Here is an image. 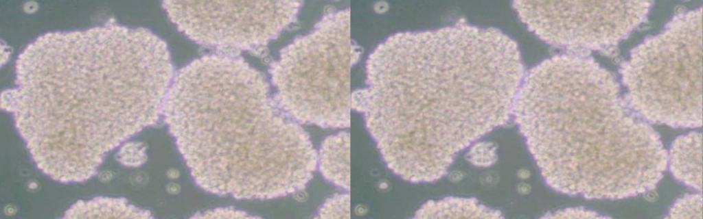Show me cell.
<instances>
[{
	"mask_svg": "<svg viewBox=\"0 0 703 219\" xmlns=\"http://www.w3.org/2000/svg\"><path fill=\"white\" fill-rule=\"evenodd\" d=\"M15 73L1 107L36 166L62 183L89 179L109 152L154 125L173 80L160 38L115 23L40 36Z\"/></svg>",
	"mask_w": 703,
	"mask_h": 219,
	"instance_id": "6da1fadb",
	"label": "cell"
},
{
	"mask_svg": "<svg viewBox=\"0 0 703 219\" xmlns=\"http://www.w3.org/2000/svg\"><path fill=\"white\" fill-rule=\"evenodd\" d=\"M365 73L351 108L387 166L412 183L439 179L460 151L505 124L523 77L505 34L465 23L391 35Z\"/></svg>",
	"mask_w": 703,
	"mask_h": 219,
	"instance_id": "7a4b0ae2",
	"label": "cell"
},
{
	"mask_svg": "<svg viewBox=\"0 0 703 219\" xmlns=\"http://www.w3.org/2000/svg\"><path fill=\"white\" fill-rule=\"evenodd\" d=\"M162 114L196 182L239 198L305 188L317 168L308 133L242 58L194 60L173 78Z\"/></svg>",
	"mask_w": 703,
	"mask_h": 219,
	"instance_id": "3957f363",
	"label": "cell"
},
{
	"mask_svg": "<svg viewBox=\"0 0 703 219\" xmlns=\"http://www.w3.org/2000/svg\"><path fill=\"white\" fill-rule=\"evenodd\" d=\"M360 54L350 38L349 9L326 13L308 33L284 47L270 66L275 99L299 123L349 127L350 72Z\"/></svg>",
	"mask_w": 703,
	"mask_h": 219,
	"instance_id": "277c9868",
	"label": "cell"
},
{
	"mask_svg": "<svg viewBox=\"0 0 703 219\" xmlns=\"http://www.w3.org/2000/svg\"><path fill=\"white\" fill-rule=\"evenodd\" d=\"M163 7L190 39L240 51L260 49L277 37L296 20L301 2L166 1Z\"/></svg>",
	"mask_w": 703,
	"mask_h": 219,
	"instance_id": "5b68a950",
	"label": "cell"
},
{
	"mask_svg": "<svg viewBox=\"0 0 703 219\" xmlns=\"http://www.w3.org/2000/svg\"><path fill=\"white\" fill-rule=\"evenodd\" d=\"M317 167L323 178L338 188L349 189V133L325 137L317 152Z\"/></svg>",
	"mask_w": 703,
	"mask_h": 219,
	"instance_id": "8992f818",
	"label": "cell"
},
{
	"mask_svg": "<svg viewBox=\"0 0 703 219\" xmlns=\"http://www.w3.org/2000/svg\"><path fill=\"white\" fill-rule=\"evenodd\" d=\"M150 212L139 209L124 198L96 197L80 201L73 204L65 214L64 218H151Z\"/></svg>",
	"mask_w": 703,
	"mask_h": 219,
	"instance_id": "52a82bcc",
	"label": "cell"
},
{
	"mask_svg": "<svg viewBox=\"0 0 703 219\" xmlns=\"http://www.w3.org/2000/svg\"><path fill=\"white\" fill-rule=\"evenodd\" d=\"M415 218H502L500 212L487 208L474 198L448 197L423 205Z\"/></svg>",
	"mask_w": 703,
	"mask_h": 219,
	"instance_id": "ba28073f",
	"label": "cell"
},
{
	"mask_svg": "<svg viewBox=\"0 0 703 219\" xmlns=\"http://www.w3.org/2000/svg\"><path fill=\"white\" fill-rule=\"evenodd\" d=\"M349 208V195L346 193L336 194L322 204L318 209L316 218H348L350 213Z\"/></svg>",
	"mask_w": 703,
	"mask_h": 219,
	"instance_id": "9c48e42d",
	"label": "cell"
},
{
	"mask_svg": "<svg viewBox=\"0 0 703 219\" xmlns=\"http://www.w3.org/2000/svg\"><path fill=\"white\" fill-rule=\"evenodd\" d=\"M146 148L139 142H128L119 149L116 158L120 164L128 167L142 165L147 159Z\"/></svg>",
	"mask_w": 703,
	"mask_h": 219,
	"instance_id": "30bf717a",
	"label": "cell"
},
{
	"mask_svg": "<svg viewBox=\"0 0 703 219\" xmlns=\"http://www.w3.org/2000/svg\"><path fill=\"white\" fill-rule=\"evenodd\" d=\"M467 158L476 166H489L497 160L496 147L489 142L474 143L470 149Z\"/></svg>",
	"mask_w": 703,
	"mask_h": 219,
	"instance_id": "8fae6325",
	"label": "cell"
},
{
	"mask_svg": "<svg viewBox=\"0 0 703 219\" xmlns=\"http://www.w3.org/2000/svg\"><path fill=\"white\" fill-rule=\"evenodd\" d=\"M196 218H253L247 214L241 211L236 210L231 208H218L214 210L203 213L200 216H195Z\"/></svg>",
	"mask_w": 703,
	"mask_h": 219,
	"instance_id": "7c38bea8",
	"label": "cell"
}]
</instances>
